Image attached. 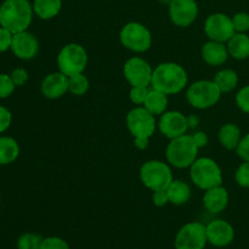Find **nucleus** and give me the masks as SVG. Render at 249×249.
<instances>
[{"instance_id": "c9c22d12", "label": "nucleus", "mask_w": 249, "mask_h": 249, "mask_svg": "<svg viewBox=\"0 0 249 249\" xmlns=\"http://www.w3.org/2000/svg\"><path fill=\"white\" fill-rule=\"evenodd\" d=\"M12 38H14V33L0 26V53L11 50Z\"/></svg>"}, {"instance_id": "ddd939ff", "label": "nucleus", "mask_w": 249, "mask_h": 249, "mask_svg": "<svg viewBox=\"0 0 249 249\" xmlns=\"http://www.w3.org/2000/svg\"><path fill=\"white\" fill-rule=\"evenodd\" d=\"M168 12L175 26L186 28L198 17V4L196 0H172L168 5Z\"/></svg>"}, {"instance_id": "4c0bfd02", "label": "nucleus", "mask_w": 249, "mask_h": 249, "mask_svg": "<svg viewBox=\"0 0 249 249\" xmlns=\"http://www.w3.org/2000/svg\"><path fill=\"white\" fill-rule=\"evenodd\" d=\"M236 153L243 162H249V133L242 136L237 148H236Z\"/></svg>"}, {"instance_id": "f8f14e48", "label": "nucleus", "mask_w": 249, "mask_h": 249, "mask_svg": "<svg viewBox=\"0 0 249 249\" xmlns=\"http://www.w3.org/2000/svg\"><path fill=\"white\" fill-rule=\"evenodd\" d=\"M204 33L209 40L228 43L229 39L236 33L232 18L223 12H215L209 15L204 21Z\"/></svg>"}, {"instance_id": "6ab92c4d", "label": "nucleus", "mask_w": 249, "mask_h": 249, "mask_svg": "<svg viewBox=\"0 0 249 249\" xmlns=\"http://www.w3.org/2000/svg\"><path fill=\"white\" fill-rule=\"evenodd\" d=\"M202 60L208 66H223L229 58V51L226 43H220L215 40H208L203 44L201 49Z\"/></svg>"}, {"instance_id": "0eeeda50", "label": "nucleus", "mask_w": 249, "mask_h": 249, "mask_svg": "<svg viewBox=\"0 0 249 249\" xmlns=\"http://www.w3.org/2000/svg\"><path fill=\"white\" fill-rule=\"evenodd\" d=\"M57 67L67 77L84 73L88 66V53L80 44L70 43L62 46L57 55Z\"/></svg>"}, {"instance_id": "1a4fd4ad", "label": "nucleus", "mask_w": 249, "mask_h": 249, "mask_svg": "<svg viewBox=\"0 0 249 249\" xmlns=\"http://www.w3.org/2000/svg\"><path fill=\"white\" fill-rule=\"evenodd\" d=\"M125 124L133 138L151 139L157 129L156 117L143 106H135L130 109L126 114Z\"/></svg>"}, {"instance_id": "c756f323", "label": "nucleus", "mask_w": 249, "mask_h": 249, "mask_svg": "<svg viewBox=\"0 0 249 249\" xmlns=\"http://www.w3.org/2000/svg\"><path fill=\"white\" fill-rule=\"evenodd\" d=\"M148 91H150L148 87H131L130 91H129L130 101L135 106H143L146 97L148 95Z\"/></svg>"}, {"instance_id": "cd10ccee", "label": "nucleus", "mask_w": 249, "mask_h": 249, "mask_svg": "<svg viewBox=\"0 0 249 249\" xmlns=\"http://www.w3.org/2000/svg\"><path fill=\"white\" fill-rule=\"evenodd\" d=\"M44 237L36 232H24L17 238V249H40Z\"/></svg>"}, {"instance_id": "4be33fe9", "label": "nucleus", "mask_w": 249, "mask_h": 249, "mask_svg": "<svg viewBox=\"0 0 249 249\" xmlns=\"http://www.w3.org/2000/svg\"><path fill=\"white\" fill-rule=\"evenodd\" d=\"M218 139L220 145L229 151H236L242 135L241 129L233 123H226L219 129Z\"/></svg>"}, {"instance_id": "9d476101", "label": "nucleus", "mask_w": 249, "mask_h": 249, "mask_svg": "<svg viewBox=\"0 0 249 249\" xmlns=\"http://www.w3.org/2000/svg\"><path fill=\"white\" fill-rule=\"evenodd\" d=\"M208 245L206 225L191 221L179 229L174 238L175 249H204Z\"/></svg>"}, {"instance_id": "f704fd0d", "label": "nucleus", "mask_w": 249, "mask_h": 249, "mask_svg": "<svg viewBox=\"0 0 249 249\" xmlns=\"http://www.w3.org/2000/svg\"><path fill=\"white\" fill-rule=\"evenodd\" d=\"M10 77H11L12 82L15 83L16 88L23 87V85L28 82L29 73H28V71L24 70V68L17 67V68H15L11 73H10Z\"/></svg>"}, {"instance_id": "aec40b11", "label": "nucleus", "mask_w": 249, "mask_h": 249, "mask_svg": "<svg viewBox=\"0 0 249 249\" xmlns=\"http://www.w3.org/2000/svg\"><path fill=\"white\" fill-rule=\"evenodd\" d=\"M229 55L235 60H246L249 57V36L247 33L236 32L226 43Z\"/></svg>"}, {"instance_id": "f257e3e1", "label": "nucleus", "mask_w": 249, "mask_h": 249, "mask_svg": "<svg viewBox=\"0 0 249 249\" xmlns=\"http://www.w3.org/2000/svg\"><path fill=\"white\" fill-rule=\"evenodd\" d=\"M189 75L186 70L177 62H163L153 68L151 88L167 95H177L186 89Z\"/></svg>"}, {"instance_id": "393cba45", "label": "nucleus", "mask_w": 249, "mask_h": 249, "mask_svg": "<svg viewBox=\"0 0 249 249\" xmlns=\"http://www.w3.org/2000/svg\"><path fill=\"white\" fill-rule=\"evenodd\" d=\"M19 156V145L11 136L0 135V165L14 163Z\"/></svg>"}, {"instance_id": "423d86ee", "label": "nucleus", "mask_w": 249, "mask_h": 249, "mask_svg": "<svg viewBox=\"0 0 249 249\" xmlns=\"http://www.w3.org/2000/svg\"><path fill=\"white\" fill-rule=\"evenodd\" d=\"M223 92L214 80L202 79L187 85L186 100L194 108L208 109L215 106Z\"/></svg>"}, {"instance_id": "79ce46f5", "label": "nucleus", "mask_w": 249, "mask_h": 249, "mask_svg": "<svg viewBox=\"0 0 249 249\" xmlns=\"http://www.w3.org/2000/svg\"><path fill=\"white\" fill-rule=\"evenodd\" d=\"M201 123V119H199L198 116L196 114H190L187 116V124H189V128L190 129H195Z\"/></svg>"}, {"instance_id": "5701e85b", "label": "nucleus", "mask_w": 249, "mask_h": 249, "mask_svg": "<svg viewBox=\"0 0 249 249\" xmlns=\"http://www.w3.org/2000/svg\"><path fill=\"white\" fill-rule=\"evenodd\" d=\"M33 11L40 19L48 21L60 14L62 9V0H34Z\"/></svg>"}, {"instance_id": "58836bf2", "label": "nucleus", "mask_w": 249, "mask_h": 249, "mask_svg": "<svg viewBox=\"0 0 249 249\" xmlns=\"http://www.w3.org/2000/svg\"><path fill=\"white\" fill-rule=\"evenodd\" d=\"M152 202L156 207H158V208H162V207H165L168 203H170L167 190H158V191H153Z\"/></svg>"}, {"instance_id": "6e6552de", "label": "nucleus", "mask_w": 249, "mask_h": 249, "mask_svg": "<svg viewBox=\"0 0 249 249\" xmlns=\"http://www.w3.org/2000/svg\"><path fill=\"white\" fill-rule=\"evenodd\" d=\"M119 41L128 50L135 53H146L152 46V33L140 22H128L119 32Z\"/></svg>"}, {"instance_id": "b1692460", "label": "nucleus", "mask_w": 249, "mask_h": 249, "mask_svg": "<svg viewBox=\"0 0 249 249\" xmlns=\"http://www.w3.org/2000/svg\"><path fill=\"white\" fill-rule=\"evenodd\" d=\"M143 107L153 116H162L168 108V95L164 92L151 88Z\"/></svg>"}, {"instance_id": "37998d69", "label": "nucleus", "mask_w": 249, "mask_h": 249, "mask_svg": "<svg viewBox=\"0 0 249 249\" xmlns=\"http://www.w3.org/2000/svg\"><path fill=\"white\" fill-rule=\"evenodd\" d=\"M158 1L163 5H169L170 2H172V0H158Z\"/></svg>"}, {"instance_id": "412c9836", "label": "nucleus", "mask_w": 249, "mask_h": 249, "mask_svg": "<svg viewBox=\"0 0 249 249\" xmlns=\"http://www.w3.org/2000/svg\"><path fill=\"white\" fill-rule=\"evenodd\" d=\"M169 202L174 206H182L191 198V186L184 180H173L167 189Z\"/></svg>"}, {"instance_id": "ea45409f", "label": "nucleus", "mask_w": 249, "mask_h": 249, "mask_svg": "<svg viewBox=\"0 0 249 249\" xmlns=\"http://www.w3.org/2000/svg\"><path fill=\"white\" fill-rule=\"evenodd\" d=\"M192 138H194L195 143H196L198 148H204L209 142L208 135H207L204 131H196V133L192 135Z\"/></svg>"}, {"instance_id": "4468645a", "label": "nucleus", "mask_w": 249, "mask_h": 249, "mask_svg": "<svg viewBox=\"0 0 249 249\" xmlns=\"http://www.w3.org/2000/svg\"><path fill=\"white\" fill-rule=\"evenodd\" d=\"M157 128L160 134L169 140L185 135L190 129L187 116L180 111H165L162 116H160Z\"/></svg>"}, {"instance_id": "7ed1b4c3", "label": "nucleus", "mask_w": 249, "mask_h": 249, "mask_svg": "<svg viewBox=\"0 0 249 249\" xmlns=\"http://www.w3.org/2000/svg\"><path fill=\"white\" fill-rule=\"evenodd\" d=\"M199 148L195 143L192 135L185 134L169 140L165 148V158L172 167L177 169H186L197 160Z\"/></svg>"}, {"instance_id": "9b49d317", "label": "nucleus", "mask_w": 249, "mask_h": 249, "mask_svg": "<svg viewBox=\"0 0 249 249\" xmlns=\"http://www.w3.org/2000/svg\"><path fill=\"white\" fill-rule=\"evenodd\" d=\"M152 74V66L139 56L130 57L123 66V75L130 87H151Z\"/></svg>"}, {"instance_id": "72a5a7b5", "label": "nucleus", "mask_w": 249, "mask_h": 249, "mask_svg": "<svg viewBox=\"0 0 249 249\" xmlns=\"http://www.w3.org/2000/svg\"><path fill=\"white\" fill-rule=\"evenodd\" d=\"M236 105L245 113L249 114V84L243 87L236 95Z\"/></svg>"}, {"instance_id": "dca6fc26", "label": "nucleus", "mask_w": 249, "mask_h": 249, "mask_svg": "<svg viewBox=\"0 0 249 249\" xmlns=\"http://www.w3.org/2000/svg\"><path fill=\"white\" fill-rule=\"evenodd\" d=\"M11 51L17 58L23 61L33 60L39 53V41L33 33L27 31L14 34Z\"/></svg>"}, {"instance_id": "473e14b6", "label": "nucleus", "mask_w": 249, "mask_h": 249, "mask_svg": "<svg viewBox=\"0 0 249 249\" xmlns=\"http://www.w3.org/2000/svg\"><path fill=\"white\" fill-rule=\"evenodd\" d=\"M235 180L238 186L243 189H249V162H243L236 169Z\"/></svg>"}, {"instance_id": "2f4dec72", "label": "nucleus", "mask_w": 249, "mask_h": 249, "mask_svg": "<svg viewBox=\"0 0 249 249\" xmlns=\"http://www.w3.org/2000/svg\"><path fill=\"white\" fill-rule=\"evenodd\" d=\"M231 18L237 33H247L249 31V14L247 12H237Z\"/></svg>"}, {"instance_id": "f3484780", "label": "nucleus", "mask_w": 249, "mask_h": 249, "mask_svg": "<svg viewBox=\"0 0 249 249\" xmlns=\"http://www.w3.org/2000/svg\"><path fill=\"white\" fill-rule=\"evenodd\" d=\"M40 91L45 99H60L68 92V77L60 71L49 73L41 80Z\"/></svg>"}, {"instance_id": "e433bc0d", "label": "nucleus", "mask_w": 249, "mask_h": 249, "mask_svg": "<svg viewBox=\"0 0 249 249\" xmlns=\"http://www.w3.org/2000/svg\"><path fill=\"white\" fill-rule=\"evenodd\" d=\"M12 114L9 108L0 105V134H4L11 126Z\"/></svg>"}, {"instance_id": "c85d7f7f", "label": "nucleus", "mask_w": 249, "mask_h": 249, "mask_svg": "<svg viewBox=\"0 0 249 249\" xmlns=\"http://www.w3.org/2000/svg\"><path fill=\"white\" fill-rule=\"evenodd\" d=\"M16 85L12 82L10 74L6 73H0V100L7 99L14 94Z\"/></svg>"}, {"instance_id": "20e7f679", "label": "nucleus", "mask_w": 249, "mask_h": 249, "mask_svg": "<svg viewBox=\"0 0 249 249\" xmlns=\"http://www.w3.org/2000/svg\"><path fill=\"white\" fill-rule=\"evenodd\" d=\"M190 179L195 186L207 191L212 187L223 185V170L213 158H197L190 167Z\"/></svg>"}, {"instance_id": "7c9ffc66", "label": "nucleus", "mask_w": 249, "mask_h": 249, "mask_svg": "<svg viewBox=\"0 0 249 249\" xmlns=\"http://www.w3.org/2000/svg\"><path fill=\"white\" fill-rule=\"evenodd\" d=\"M40 249H71L67 241L57 236H49L44 237L41 241Z\"/></svg>"}, {"instance_id": "bb28decb", "label": "nucleus", "mask_w": 249, "mask_h": 249, "mask_svg": "<svg viewBox=\"0 0 249 249\" xmlns=\"http://www.w3.org/2000/svg\"><path fill=\"white\" fill-rule=\"evenodd\" d=\"M90 88V82L84 73L68 77V91L74 96H83L88 92Z\"/></svg>"}, {"instance_id": "39448f33", "label": "nucleus", "mask_w": 249, "mask_h": 249, "mask_svg": "<svg viewBox=\"0 0 249 249\" xmlns=\"http://www.w3.org/2000/svg\"><path fill=\"white\" fill-rule=\"evenodd\" d=\"M140 181L151 191L167 190L174 180L172 165L160 160H151L143 163L139 172Z\"/></svg>"}, {"instance_id": "2eb2a0df", "label": "nucleus", "mask_w": 249, "mask_h": 249, "mask_svg": "<svg viewBox=\"0 0 249 249\" xmlns=\"http://www.w3.org/2000/svg\"><path fill=\"white\" fill-rule=\"evenodd\" d=\"M206 233L209 245L216 248L228 247L235 240V229L229 221L223 219H214L207 224Z\"/></svg>"}, {"instance_id": "a211bd4d", "label": "nucleus", "mask_w": 249, "mask_h": 249, "mask_svg": "<svg viewBox=\"0 0 249 249\" xmlns=\"http://www.w3.org/2000/svg\"><path fill=\"white\" fill-rule=\"evenodd\" d=\"M203 206L206 211L211 214H220L226 209L229 204V192L223 185L212 187V189L204 191Z\"/></svg>"}, {"instance_id": "f03ea898", "label": "nucleus", "mask_w": 249, "mask_h": 249, "mask_svg": "<svg viewBox=\"0 0 249 249\" xmlns=\"http://www.w3.org/2000/svg\"><path fill=\"white\" fill-rule=\"evenodd\" d=\"M33 16V5L28 0H4L0 5V26L14 34L27 31Z\"/></svg>"}, {"instance_id": "a878e982", "label": "nucleus", "mask_w": 249, "mask_h": 249, "mask_svg": "<svg viewBox=\"0 0 249 249\" xmlns=\"http://www.w3.org/2000/svg\"><path fill=\"white\" fill-rule=\"evenodd\" d=\"M214 83L218 85L223 94L231 92L236 89L238 84V74L230 68H223L214 77Z\"/></svg>"}, {"instance_id": "a19ab883", "label": "nucleus", "mask_w": 249, "mask_h": 249, "mask_svg": "<svg viewBox=\"0 0 249 249\" xmlns=\"http://www.w3.org/2000/svg\"><path fill=\"white\" fill-rule=\"evenodd\" d=\"M134 146L138 150H146L150 146V139L148 138H134Z\"/></svg>"}]
</instances>
